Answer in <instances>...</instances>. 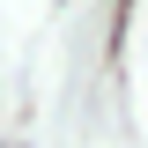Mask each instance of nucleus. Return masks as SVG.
<instances>
[{"instance_id":"f257e3e1","label":"nucleus","mask_w":148,"mask_h":148,"mask_svg":"<svg viewBox=\"0 0 148 148\" xmlns=\"http://www.w3.org/2000/svg\"><path fill=\"white\" fill-rule=\"evenodd\" d=\"M119 8H126V0H119Z\"/></svg>"}]
</instances>
